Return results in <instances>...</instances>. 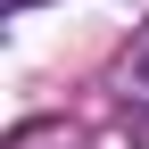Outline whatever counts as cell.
<instances>
[{"label":"cell","mask_w":149,"mask_h":149,"mask_svg":"<svg viewBox=\"0 0 149 149\" xmlns=\"http://www.w3.org/2000/svg\"><path fill=\"white\" fill-rule=\"evenodd\" d=\"M133 83H141V91H149V58H141V66H133Z\"/></svg>","instance_id":"6da1fadb"}]
</instances>
